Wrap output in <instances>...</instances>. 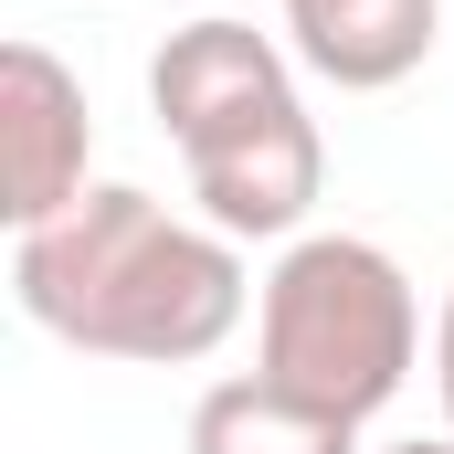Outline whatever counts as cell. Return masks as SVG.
<instances>
[{"label":"cell","instance_id":"obj_2","mask_svg":"<svg viewBox=\"0 0 454 454\" xmlns=\"http://www.w3.org/2000/svg\"><path fill=\"white\" fill-rule=\"evenodd\" d=\"M148 106L169 127L180 169H191V201L201 223L232 243H275L317 212V180H328V148H317V116L296 96V64L254 32V21H180L159 53H148Z\"/></svg>","mask_w":454,"mask_h":454},{"label":"cell","instance_id":"obj_4","mask_svg":"<svg viewBox=\"0 0 454 454\" xmlns=\"http://www.w3.org/2000/svg\"><path fill=\"white\" fill-rule=\"evenodd\" d=\"M85 148H96L85 85L43 43H11L0 53V212H11V232H43L85 201Z\"/></svg>","mask_w":454,"mask_h":454},{"label":"cell","instance_id":"obj_8","mask_svg":"<svg viewBox=\"0 0 454 454\" xmlns=\"http://www.w3.org/2000/svg\"><path fill=\"white\" fill-rule=\"evenodd\" d=\"M391 454H454V434H434V444H391Z\"/></svg>","mask_w":454,"mask_h":454},{"label":"cell","instance_id":"obj_5","mask_svg":"<svg viewBox=\"0 0 454 454\" xmlns=\"http://www.w3.org/2000/svg\"><path fill=\"white\" fill-rule=\"evenodd\" d=\"M434 32H444V0H286V53L339 96H380L423 74Z\"/></svg>","mask_w":454,"mask_h":454},{"label":"cell","instance_id":"obj_6","mask_svg":"<svg viewBox=\"0 0 454 454\" xmlns=\"http://www.w3.org/2000/svg\"><path fill=\"white\" fill-rule=\"evenodd\" d=\"M191 454H359V423L275 391L254 370V380H212L191 402Z\"/></svg>","mask_w":454,"mask_h":454},{"label":"cell","instance_id":"obj_1","mask_svg":"<svg viewBox=\"0 0 454 454\" xmlns=\"http://www.w3.org/2000/svg\"><path fill=\"white\" fill-rule=\"evenodd\" d=\"M11 296L43 339L85 348V359H137V370H191L243 328L254 286L232 232L180 223L148 191H85L64 223L11 243Z\"/></svg>","mask_w":454,"mask_h":454},{"label":"cell","instance_id":"obj_7","mask_svg":"<svg viewBox=\"0 0 454 454\" xmlns=\"http://www.w3.org/2000/svg\"><path fill=\"white\" fill-rule=\"evenodd\" d=\"M434 391H444V423H454V286H444V328H434Z\"/></svg>","mask_w":454,"mask_h":454},{"label":"cell","instance_id":"obj_3","mask_svg":"<svg viewBox=\"0 0 454 454\" xmlns=\"http://www.w3.org/2000/svg\"><path fill=\"white\" fill-rule=\"evenodd\" d=\"M264 380L339 412V423H370L402 380H412V348H423V307H412V275L359 243V232H307L286 243V264L264 275Z\"/></svg>","mask_w":454,"mask_h":454}]
</instances>
